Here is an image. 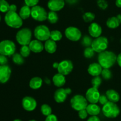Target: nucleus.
I'll return each mask as SVG.
<instances>
[{"label":"nucleus","mask_w":121,"mask_h":121,"mask_svg":"<svg viewBox=\"0 0 121 121\" xmlns=\"http://www.w3.org/2000/svg\"><path fill=\"white\" fill-rule=\"evenodd\" d=\"M97 4L102 9H106L108 7V3L106 0H97Z\"/></svg>","instance_id":"nucleus-38"},{"label":"nucleus","mask_w":121,"mask_h":121,"mask_svg":"<svg viewBox=\"0 0 121 121\" xmlns=\"http://www.w3.org/2000/svg\"><path fill=\"white\" fill-rule=\"evenodd\" d=\"M108 102L109 100L108 98V97H106V95H100L99 99V102L100 104H102V105L104 106L105 105V104H106Z\"/></svg>","instance_id":"nucleus-41"},{"label":"nucleus","mask_w":121,"mask_h":121,"mask_svg":"<svg viewBox=\"0 0 121 121\" xmlns=\"http://www.w3.org/2000/svg\"><path fill=\"white\" fill-rule=\"evenodd\" d=\"M11 70L8 65H0V83H5L9 80Z\"/></svg>","instance_id":"nucleus-15"},{"label":"nucleus","mask_w":121,"mask_h":121,"mask_svg":"<svg viewBox=\"0 0 121 121\" xmlns=\"http://www.w3.org/2000/svg\"><path fill=\"white\" fill-rule=\"evenodd\" d=\"M73 69V62L70 60H63L59 63L58 72L66 76L69 74Z\"/></svg>","instance_id":"nucleus-12"},{"label":"nucleus","mask_w":121,"mask_h":121,"mask_svg":"<svg viewBox=\"0 0 121 121\" xmlns=\"http://www.w3.org/2000/svg\"><path fill=\"white\" fill-rule=\"evenodd\" d=\"M50 31L48 27L45 25H39L37 26L34 30L35 37L40 41H46L50 39Z\"/></svg>","instance_id":"nucleus-7"},{"label":"nucleus","mask_w":121,"mask_h":121,"mask_svg":"<svg viewBox=\"0 0 121 121\" xmlns=\"http://www.w3.org/2000/svg\"><path fill=\"white\" fill-rule=\"evenodd\" d=\"M65 5V0H49L47 3V6L50 10L55 12L62 9Z\"/></svg>","instance_id":"nucleus-16"},{"label":"nucleus","mask_w":121,"mask_h":121,"mask_svg":"<svg viewBox=\"0 0 121 121\" xmlns=\"http://www.w3.org/2000/svg\"><path fill=\"white\" fill-rule=\"evenodd\" d=\"M17 9V7L15 4H11L9 5V11H13V12H16Z\"/></svg>","instance_id":"nucleus-45"},{"label":"nucleus","mask_w":121,"mask_h":121,"mask_svg":"<svg viewBox=\"0 0 121 121\" xmlns=\"http://www.w3.org/2000/svg\"><path fill=\"white\" fill-rule=\"evenodd\" d=\"M100 94L98 88L91 87L87 90L86 93V98L87 102L90 103H97L99 102Z\"/></svg>","instance_id":"nucleus-13"},{"label":"nucleus","mask_w":121,"mask_h":121,"mask_svg":"<svg viewBox=\"0 0 121 121\" xmlns=\"http://www.w3.org/2000/svg\"><path fill=\"white\" fill-rule=\"evenodd\" d=\"M95 51L92 47H86L84 50L83 55L86 58H91L94 56Z\"/></svg>","instance_id":"nucleus-36"},{"label":"nucleus","mask_w":121,"mask_h":121,"mask_svg":"<svg viewBox=\"0 0 121 121\" xmlns=\"http://www.w3.org/2000/svg\"><path fill=\"white\" fill-rule=\"evenodd\" d=\"M102 112L108 118H115L120 113V109L116 103L109 101L103 106Z\"/></svg>","instance_id":"nucleus-3"},{"label":"nucleus","mask_w":121,"mask_h":121,"mask_svg":"<svg viewBox=\"0 0 121 121\" xmlns=\"http://www.w3.org/2000/svg\"><path fill=\"white\" fill-rule=\"evenodd\" d=\"M32 32L30 28H23L18 31L16 34V40L20 45H29L31 41Z\"/></svg>","instance_id":"nucleus-4"},{"label":"nucleus","mask_w":121,"mask_h":121,"mask_svg":"<svg viewBox=\"0 0 121 121\" xmlns=\"http://www.w3.org/2000/svg\"><path fill=\"white\" fill-rule=\"evenodd\" d=\"M72 93L70 88H60L55 91L54 94V100L58 103H63L67 98V96Z\"/></svg>","instance_id":"nucleus-11"},{"label":"nucleus","mask_w":121,"mask_h":121,"mask_svg":"<svg viewBox=\"0 0 121 121\" xmlns=\"http://www.w3.org/2000/svg\"><path fill=\"white\" fill-rule=\"evenodd\" d=\"M106 96L109 102H113V103H117L120 100L119 94L113 89L107 90L106 92Z\"/></svg>","instance_id":"nucleus-21"},{"label":"nucleus","mask_w":121,"mask_h":121,"mask_svg":"<svg viewBox=\"0 0 121 121\" xmlns=\"http://www.w3.org/2000/svg\"><path fill=\"white\" fill-rule=\"evenodd\" d=\"M88 32L89 34L94 38L100 37L102 32V27L97 23H92L88 27Z\"/></svg>","instance_id":"nucleus-17"},{"label":"nucleus","mask_w":121,"mask_h":121,"mask_svg":"<svg viewBox=\"0 0 121 121\" xmlns=\"http://www.w3.org/2000/svg\"><path fill=\"white\" fill-rule=\"evenodd\" d=\"M117 59V55L114 52L109 51H105L101 52L98 57V62L103 68L109 69L114 65Z\"/></svg>","instance_id":"nucleus-1"},{"label":"nucleus","mask_w":121,"mask_h":121,"mask_svg":"<svg viewBox=\"0 0 121 121\" xmlns=\"http://www.w3.org/2000/svg\"><path fill=\"white\" fill-rule=\"evenodd\" d=\"M121 24L120 19L118 17H111L109 18L106 21V26L109 28H117Z\"/></svg>","instance_id":"nucleus-25"},{"label":"nucleus","mask_w":121,"mask_h":121,"mask_svg":"<svg viewBox=\"0 0 121 121\" xmlns=\"http://www.w3.org/2000/svg\"><path fill=\"white\" fill-rule=\"evenodd\" d=\"M13 61L17 65H21L24 63V59L20 53H14L13 55Z\"/></svg>","instance_id":"nucleus-29"},{"label":"nucleus","mask_w":121,"mask_h":121,"mask_svg":"<svg viewBox=\"0 0 121 121\" xmlns=\"http://www.w3.org/2000/svg\"><path fill=\"white\" fill-rule=\"evenodd\" d=\"M7 62H8V59L6 56L0 54V65H7Z\"/></svg>","instance_id":"nucleus-42"},{"label":"nucleus","mask_w":121,"mask_h":121,"mask_svg":"<svg viewBox=\"0 0 121 121\" xmlns=\"http://www.w3.org/2000/svg\"><path fill=\"white\" fill-rule=\"evenodd\" d=\"M24 2L26 5L30 7H33L37 5L39 0H24Z\"/></svg>","instance_id":"nucleus-39"},{"label":"nucleus","mask_w":121,"mask_h":121,"mask_svg":"<svg viewBox=\"0 0 121 121\" xmlns=\"http://www.w3.org/2000/svg\"><path fill=\"white\" fill-rule=\"evenodd\" d=\"M44 49L48 53H54L57 50L56 42L50 39H48L44 43Z\"/></svg>","instance_id":"nucleus-22"},{"label":"nucleus","mask_w":121,"mask_h":121,"mask_svg":"<svg viewBox=\"0 0 121 121\" xmlns=\"http://www.w3.org/2000/svg\"><path fill=\"white\" fill-rule=\"evenodd\" d=\"M102 70L103 68L99 63L95 62L90 64L87 68V72L93 77H96L101 74Z\"/></svg>","instance_id":"nucleus-18"},{"label":"nucleus","mask_w":121,"mask_h":121,"mask_svg":"<svg viewBox=\"0 0 121 121\" xmlns=\"http://www.w3.org/2000/svg\"><path fill=\"white\" fill-rule=\"evenodd\" d=\"M41 112L43 115L47 116L52 114V109L48 104H43L41 106Z\"/></svg>","instance_id":"nucleus-31"},{"label":"nucleus","mask_w":121,"mask_h":121,"mask_svg":"<svg viewBox=\"0 0 121 121\" xmlns=\"http://www.w3.org/2000/svg\"><path fill=\"white\" fill-rule=\"evenodd\" d=\"M92 42H93V40L92 39V38L89 36L86 35L83 37L81 42V43L85 47H91L92 46Z\"/></svg>","instance_id":"nucleus-33"},{"label":"nucleus","mask_w":121,"mask_h":121,"mask_svg":"<svg viewBox=\"0 0 121 121\" xmlns=\"http://www.w3.org/2000/svg\"><path fill=\"white\" fill-rule=\"evenodd\" d=\"M95 19V14L92 12H86L83 15V19L86 23L92 22Z\"/></svg>","instance_id":"nucleus-30"},{"label":"nucleus","mask_w":121,"mask_h":121,"mask_svg":"<svg viewBox=\"0 0 121 121\" xmlns=\"http://www.w3.org/2000/svg\"><path fill=\"white\" fill-rule=\"evenodd\" d=\"M43 85V79L39 77H35L30 79L29 83L30 87L33 90L39 89Z\"/></svg>","instance_id":"nucleus-24"},{"label":"nucleus","mask_w":121,"mask_h":121,"mask_svg":"<svg viewBox=\"0 0 121 121\" xmlns=\"http://www.w3.org/2000/svg\"><path fill=\"white\" fill-rule=\"evenodd\" d=\"M0 21H1V15H0Z\"/></svg>","instance_id":"nucleus-54"},{"label":"nucleus","mask_w":121,"mask_h":121,"mask_svg":"<svg viewBox=\"0 0 121 121\" xmlns=\"http://www.w3.org/2000/svg\"><path fill=\"white\" fill-rule=\"evenodd\" d=\"M52 81H53V83L54 85L57 87H61L62 86H63L66 81L65 76L59 72L53 76Z\"/></svg>","instance_id":"nucleus-20"},{"label":"nucleus","mask_w":121,"mask_h":121,"mask_svg":"<svg viewBox=\"0 0 121 121\" xmlns=\"http://www.w3.org/2000/svg\"><path fill=\"white\" fill-rule=\"evenodd\" d=\"M117 62H118V64L119 65V66L121 67V53H119V54L117 56Z\"/></svg>","instance_id":"nucleus-46"},{"label":"nucleus","mask_w":121,"mask_h":121,"mask_svg":"<svg viewBox=\"0 0 121 121\" xmlns=\"http://www.w3.org/2000/svg\"><path fill=\"white\" fill-rule=\"evenodd\" d=\"M31 49L30 48L28 45H24L21 46L20 49V54L24 57V58H27L30 55Z\"/></svg>","instance_id":"nucleus-32"},{"label":"nucleus","mask_w":121,"mask_h":121,"mask_svg":"<svg viewBox=\"0 0 121 121\" xmlns=\"http://www.w3.org/2000/svg\"><path fill=\"white\" fill-rule=\"evenodd\" d=\"M15 43L11 40H4L0 42V54L11 56L15 53Z\"/></svg>","instance_id":"nucleus-6"},{"label":"nucleus","mask_w":121,"mask_h":121,"mask_svg":"<svg viewBox=\"0 0 121 121\" xmlns=\"http://www.w3.org/2000/svg\"><path fill=\"white\" fill-rule=\"evenodd\" d=\"M108 46V39L105 36H100L93 40L91 47L97 53H101L106 51Z\"/></svg>","instance_id":"nucleus-8"},{"label":"nucleus","mask_w":121,"mask_h":121,"mask_svg":"<svg viewBox=\"0 0 121 121\" xmlns=\"http://www.w3.org/2000/svg\"><path fill=\"white\" fill-rule=\"evenodd\" d=\"M65 33L66 37L71 41H78L82 37V33L80 30L73 26L67 27L65 30Z\"/></svg>","instance_id":"nucleus-10"},{"label":"nucleus","mask_w":121,"mask_h":121,"mask_svg":"<svg viewBox=\"0 0 121 121\" xmlns=\"http://www.w3.org/2000/svg\"><path fill=\"white\" fill-rule=\"evenodd\" d=\"M59 63L58 62H54V64H53V67L55 69H57L58 67H59Z\"/></svg>","instance_id":"nucleus-50"},{"label":"nucleus","mask_w":121,"mask_h":121,"mask_svg":"<svg viewBox=\"0 0 121 121\" xmlns=\"http://www.w3.org/2000/svg\"><path fill=\"white\" fill-rule=\"evenodd\" d=\"M78 0H65L66 2H67L69 4H74L78 2Z\"/></svg>","instance_id":"nucleus-47"},{"label":"nucleus","mask_w":121,"mask_h":121,"mask_svg":"<svg viewBox=\"0 0 121 121\" xmlns=\"http://www.w3.org/2000/svg\"><path fill=\"white\" fill-rule=\"evenodd\" d=\"M21 121V120H20V119H17L14 120V121Z\"/></svg>","instance_id":"nucleus-51"},{"label":"nucleus","mask_w":121,"mask_h":121,"mask_svg":"<svg viewBox=\"0 0 121 121\" xmlns=\"http://www.w3.org/2000/svg\"><path fill=\"white\" fill-rule=\"evenodd\" d=\"M70 104L74 110L80 111L86 109L88 105V102L86 97L80 94H76L73 96L70 100Z\"/></svg>","instance_id":"nucleus-5"},{"label":"nucleus","mask_w":121,"mask_h":121,"mask_svg":"<svg viewBox=\"0 0 121 121\" xmlns=\"http://www.w3.org/2000/svg\"><path fill=\"white\" fill-rule=\"evenodd\" d=\"M120 21H121V17H120Z\"/></svg>","instance_id":"nucleus-53"},{"label":"nucleus","mask_w":121,"mask_h":121,"mask_svg":"<svg viewBox=\"0 0 121 121\" xmlns=\"http://www.w3.org/2000/svg\"><path fill=\"white\" fill-rule=\"evenodd\" d=\"M101 75L102 78L105 80H109L112 77V74L109 69L103 68L102 71L101 72Z\"/></svg>","instance_id":"nucleus-35"},{"label":"nucleus","mask_w":121,"mask_h":121,"mask_svg":"<svg viewBox=\"0 0 121 121\" xmlns=\"http://www.w3.org/2000/svg\"><path fill=\"white\" fill-rule=\"evenodd\" d=\"M87 121H100V120L97 116H92L87 119Z\"/></svg>","instance_id":"nucleus-44"},{"label":"nucleus","mask_w":121,"mask_h":121,"mask_svg":"<svg viewBox=\"0 0 121 121\" xmlns=\"http://www.w3.org/2000/svg\"><path fill=\"white\" fill-rule=\"evenodd\" d=\"M37 121L36 120H34V119H32V120H30V121Z\"/></svg>","instance_id":"nucleus-52"},{"label":"nucleus","mask_w":121,"mask_h":121,"mask_svg":"<svg viewBox=\"0 0 121 121\" xmlns=\"http://www.w3.org/2000/svg\"><path fill=\"white\" fill-rule=\"evenodd\" d=\"M115 4L117 7L121 8V0H116Z\"/></svg>","instance_id":"nucleus-48"},{"label":"nucleus","mask_w":121,"mask_h":121,"mask_svg":"<svg viewBox=\"0 0 121 121\" xmlns=\"http://www.w3.org/2000/svg\"><path fill=\"white\" fill-rule=\"evenodd\" d=\"M102 82V79L100 78L99 76H96V77H94L93 79H92V85L93 87L96 88H98L101 85Z\"/></svg>","instance_id":"nucleus-37"},{"label":"nucleus","mask_w":121,"mask_h":121,"mask_svg":"<svg viewBox=\"0 0 121 121\" xmlns=\"http://www.w3.org/2000/svg\"><path fill=\"white\" fill-rule=\"evenodd\" d=\"M5 22L9 27L14 28H18L22 25V19L16 12L8 11L5 15Z\"/></svg>","instance_id":"nucleus-2"},{"label":"nucleus","mask_w":121,"mask_h":121,"mask_svg":"<svg viewBox=\"0 0 121 121\" xmlns=\"http://www.w3.org/2000/svg\"><path fill=\"white\" fill-rule=\"evenodd\" d=\"M45 121H58V119L55 115L51 114V115L46 116Z\"/></svg>","instance_id":"nucleus-43"},{"label":"nucleus","mask_w":121,"mask_h":121,"mask_svg":"<svg viewBox=\"0 0 121 121\" xmlns=\"http://www.w3.org/2000/svg\"><path fill=\"white\" fill-rule=\"evenodd\" d=\"M61 38H62V34H61V33L59 30H52L50 32V39H52V40L57 42L61 40Z\"/></svg>","instance_id":"nucleus-28"},{"label":"nucleus","mask_w":121,"mask_h":121,"mask_svg":"<svg viewBox=\"0 0 121 121\" xmlns=\"http://www.w3.org/2000/svg\"><path fill=\"white\" fill-rule=\"evenodd\" d=\"M86 109L88 114L91 116H97L100 112V107L96 104V103H91L88 104Z\"/></svg>","instance_id":"nucleus-23"},{"label":"nucleus","mask_w":121,"mask_h":121,"mask_svg":"<svg viewBox=\"0 0 121 121\" xmlns=\"http://www.w3.org/2000/svg\"><path fill=\"white\" fill-rule=\"evenodd\" d=\"M44 81L45 83H46L47 84H48V85H50V84H51V80L48 78H45Z\"/></svg>","instance_id":"nucleus-49"},{"label":"nucleus","mask_w":121,"mask_h":121,"mask_svg":"<svg viewBox=\"0 0 121 121\" xmlns=\"http://www.w3.org/2000/svg\"><path fill=\"white\" fill-rule=\"evenodd\" d=\"M78 115L79 117L82 119H85L87 117V115H88V113H87L86 109H83V110H80L78 112Z\"/></svg>","instance_id":"nucleus-40"},{"label":"nucleus","mask_w":121,"mask_h":121,"mask_svg":"<svg viewBox=\"0 0 121 121\" xmlns=\"http://www.w3.org/2000/svg\"><path fill=\"white\" fill-rule=\"evenodd\" d=\"M47 20L51 24H55L59 20V16L56 12L50 11L47 14Z\"/></svg>","instance_id":"nucleus-27"},{"label":"nucleus","mask_w":121,"mask_h":121,"mask_svg":"<svg viewBox=\"0 0 121 121\" xmlns=\"http://www.w3.org/2000/svg\"><path fill=\"white\" fill-rule=\"evenodd\" d=\"M28 46L31 51L34 53H40L44 49V45L43 44L42 42L37 39L31 40Z\"/></svg>","instance_id":"nucleus-19"},{"label":"nucleus","mask_w":121,"mask_h":121,"mask_svg":"<svg viewBox=\"0 0 121 121\" xmlns=\"http://www.w3.org/2000/svg\"><path fill=\"white\" fill-rule=\"evenodd\" d=\"M47 14L46 9L39 5L33 7L31 9V16L34 20L38 21H44L47 19Z\"/></svg>","instance_id":"nucleus-9"},{"label":"nucleus","mask_w":121,"mask_h":121,"mask_svg":"<svg viewBox=\"0 0 121 121\" xmlns=\"http://www.w3.org/2000/svg\"><path fill=\"white\" fill-rule=\"evenodd\" d=\"M31 8L28 6L24 5L20 9L19 15L22 20H26L31 16Z\"/></svg>","instance_id":"nucleus-26"},{"label":"nucleus","mask_w":121,"mask_h":121,"mask_svg":"<svg viewBox=\"0 0 121 121\" xmlns=\"http://www.w3.org/2000/svg\"><path fill=\"white\" fill-rule=\"evenodd\" d=\"M37 103L33 97L26 96L22 100V106L24 109L28 112H31L36 108Z\"/></svg>","instance_id":"nucleus-14"},{"label":"nucleus","mask_w":121,"mask_h":121,"mask_svg":"<svg viewBox=\"0 0 121 121\" xmlns=\"http://www.w3.org/2000/svg\"><path fill=\"white\" fill-rule=\"evenodd\" d=\"M9 5L5 0H0V11L2 13H7L9 11Z\"/></svg>","instance_id":"nucleus-34"}]
</instances>
